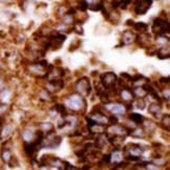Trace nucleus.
Here are the masks:
<instances>
[{
  "instance_id": "obj_1",
  "label": "nucleus",
  "mask_w": 170,
  "mask_h": 170,
  "mask_svg": "<svg viewBox=\"0 0 170 170\" xmlns=\"http://www.w3.org/2000/svg\"><path fill=\"white\" fill-rule=\"evenodd\" d=\"M100 80H101V84L107 89L114 87V85H116L117 82H118L117 76L114 73H111V71L102 74L100 76Z\"/></svg>"
},
{
  "instance_id": "obj_2",
  "label": "nucleus",
  "mask_w": 170,
  "mask_h": 170,
  "mask_svg": "<svg viewBox=\"0 0 170 170\" xmlns=\"http://www.w3.org/2000/svg\"><path fill=\"white\" fill-rule=\"evenodd\" d=\"M152 30H153V32L157 35H165V33H169L170 31L169 23L164 19L157 18L153 22Z\"/></svg>"
},
{
  "instance_id": "obj_3",
  "label": "nucleus",
  "mask_w": 170,
  "mask_h": 170,
  "mask_svg": "<svg viewBox=\"0 0 170 170\" xmlns=\"http://www.w3.org/2000/svg\"><path fill=\"white\" fill-rule=\"evenodd\" d=\"M76 88L77 91L80 93L82 96H87V95L90 94V83H89L87 78H82L79 81L77 82L76 84Z\"/></svg>"
},
{
  "instance_id": "obj_4",
  "label": "nucleus",
  "mask_w": 170,
  "mask_h": 170,
  "mask_svg": "<svg viewBox=\"0 0 170 170\" xmlns=\"http://www.w3.org/2000/svg\"><path fill=\"white\" fill-rule=\"evenodd\" d=\"M134 11L139 15H144L152 4V0H137L134 3Z\"/></svg>"
},
{
  "instance_id": "obj_5",
  "label": "nucleus",
  "mask_w": 170,
  "mask_h": 170,
  "mask_svg": "<svg viewBox=\"0 0 170 170\" xmlns=\"http://www.w3.org/2000/svg\"><path fill=\"white\" fill-rule=\"evenodd\" d=\"M105 107L107 110H109L112 114H124L127 110V108L125 107V105L120 104V103L117 102H112V103H108L105 104Z\"/></svg>"
},
{
  "instance_id": "obj_6",
  "label": "nucleus",
  "mask_w": 170,
  "mask_h": 170,
  "mask_svg": "<svg viewBox=\"0 0 170 170\" xmlns=\"http://www.w3.org/2000/svg\"><path fill=\"white\" fill-rule=\"evenodd\" d=\"M82 103H83L82 98L80 96H78V95H73V96H70L67 100H66V104H67V106L70 108L74 109V110H79V109H81Z\"/></svg>"
},
{
  "instance_id": "obj_7",
  "label": "nucleus",
  "mask_w": 170,
  "mask_h": 170,
  "mask_svg": "<svg viewBox=\"0 0 170 170\" xmlns=\"http://www.w3.org/2000/svg\"><path fill=\"white\" fill-rule=\"evenodd\" d=\"M63 86H64V82H63L61 79H53V80H50V82H48L47 89L51 91H55V90L57 91L62 89Z\"/></svg>"
},
{
  "instance_id": "obj_8",
  "label": "nucleus",
  "mask_w": 170,
  "mask_h": 170,
  "mask_svg": "<svg viewBox=\"0 0 170 170\" xmlns=\"http://www.w3.org/2000/svg\"><path fill=\"white\" fill-rule=\"evenodd\" d=\"M125 150L128 152V155L141 157V154L143 153V150H142V148H141V146L137 145V144H130V145H128L126 147Z\"/></svg>"
},
{
  "instance_id": "obj_9",
  "label": "nucleus",
  "mask_w": 170,
  "mask_h": 170,
  "mask_svg": "<svg viewBox=\"0 0 170 170\" xmlns=\"http://www.w3.org/2000/svg\"><path fill=\"white\" fill-rule=\"evenodd\" d=\"M126 129L125 127H122V126H119L118 124H114L112 125L110 128L108 129V132L111 134L112 135H123V134H126Z\"/></svg>"
},
{
  "instance_id": "obj_10",
  "label": "nucleus",
  "mask_w": 170,
  "mask_h": 170,
  "mask_svg": "<svg viewBox=\"0 0 170 170\" xmlns=\"http://www.w3.org/2000/svg\"><path fill=\"white\" fill-rule=\"evenodd\" d=\"M131 91L134 97L137 98V99H143V98H145L147 96V91L145 90V88L143 86H135Z\"/></svg>"
},
{
  "instance_id": "obj_11",
  "label": "nucleus",
  "mask_w": 170,
  "mask_h": 170,
  "mask_svg": "<svg viewBox=\"0 0 170 170\" xmlns=\"http://www.w3.org/2000/svg\"><path fill=\"white\" fill-rule=\"evenodd\" d=\"M134 40H135V36H134V34L132 33L131 31L124 32V34H123V36H122L123 44H129V43L134 42Z\"/></svg>"
},
{
  "instance_id": "obj_12",
  "label": "nucleus",
  "mask_w": 170,
  "mask_h": 170,
  "mask_svg": "<svg viewBox=\"0 0 170 170\" xmlns=\"http://www.w3.org/2000/svg\"><path fill=\"white\" fill-rule=\"evenodd\" d=\"M109 141L116 148H120L124 143V141H125V137H123V135H112V138H109Z\"/></svg>"
},
{
  "instance_id": "obj_13",
  "label": "nucleus",
  "mask_w": 170,
  "mask_h": 170,
  "mask_svg": "<svg viewBox=\"0 0 170 170\" xmlns=\"http://www.w3.org/2000/svg\"><path fill=\"white\" fill-rule=\"evenodd\" d=\"M120 95H121V98H122L124 101H131L134 98V95H132L131 89H129L128 87H123Z\"/></svg>"
},
{
  "instance_id": "obj_14",
  "label": "nucleus",
  "mask_w": 170,
  "mask_h": 170,
  "mask_svg": "<svg viewBox=\"0 0 170 170\" xmlns=\"http://www.w3.org/2000/svg\"><path fill=\"white\" fill-rule=\"evenodd\" d=\"M36 149H37V146L35 145L34 143H28V142H25L24 143V151L28 157H32L34 153L36 152Z\"/></svg>"
},
{
  "instance_id": "obj_15",
  "label": "nucleus",
  "mask_w": 170,
  "mask_h": 170,
  "mask_svg": "<svg viewBox=\"0 0 170 170\" xmlns=\"http://www.w3.org/2000/svg\"><path fill=\"white\" fill-rule=\"evenodd\" d=\"M110 160H111V162L112 163H120V162H122V160H123V153L121 152L119 149H116L114 152H112V154L110 155Z\"/></svg>"
},
{
  "instance_id": "obj_16",
  "label": "nucleus",
  "mask_w": 170,
  "mask_h": 170,
  "mask_svg": "<svg viewBox=\"0 0 170 170\" xmlns=\"http://www.w3.org/2000/svg\"><path fill=\"white\" fill-rule=\"evenodd\" d=\"M135 39H137L138 43L140 45H142V46H145L149 42V36H147L145 33H141L139 36L135 37Z\"/></svg>"
},
{
  "instance_id": "obj_17",
  "label": "nucleus",
  "mask_w": 170,
  "mask_h": 170,
  "mask_svg": "<svg viewBox=\"0 0 170 170\" xmlns=\"http://www.w3.org/2000/svg\"><path fill=\"white\" fill-rule=\"evenodd\" d=\"M158 56L160 59H168L169 58V47L165 45L162 47H160V50L158 51Z\"/></svg>"
},
{
  "instance_id": "obj_18",
  "label": "nucleus",
  "mask_w": 170,
  "mask_h": 170,
  "mask_svg": "<svg viewBox=\"0 0 170 170\" xmlns=\"http://www.w3.org/2000/svg\"><path fill=\"white\" fill-rule=\"evenodd\" d=\"M13 158L12 155V152H11L10 149L7 148H4L3 150L1 152V158L4 163H10L11 162V158Z\"/></svg>"
},
{
  "instance_id": "obj_19",
  "label": "nucleus",
  "mask_w": 170,
  "mask_h": 170,
  "mask_svg": "<svg viewBox=\"0 0 170 170\" xmlns=\"http://www.w3.org/2000/svg\"><path fill=\"white\" fill-rule=\"evenodd\" d=\"M134 27L135 31L140 32V33H146L147 30H148V25L146 23H143V22H137V23H134Z\"/></svg>"
},
{
  "instance_id": "obj_20",
  "label": "nucleus",
  "mask_w": 170,
  "mask_h": 170,
  "mask_svg": "<svg viewBox=\"0 0 170 170\" xmlns=\"http://www.w3.org/2000/svg\"><path fill=\"white\" fill-rule=\"evenodd\" d=\"M148 111L150 112V114H154V116H157L158 112L161 111V106H160V104H157V103H152V104L149 105Z\"/></svg>"
},
{
  "instance_id": "obj_21",
  "label": "nucleus",
  "mask_w": 170,
  "mask_h": 170,
  "mask_svg": "<svg viewBox=\"0 0 170 170\" xmlns=\"http://www.w3.org/2000/svg\"><path fill=\"white\" fill-rule=\"evenodd\" d=\"M11 134H12V127H11L10 125H7L2 128L1 131H0V138H1V139H4V138H7Z\"/></svg>"
},
{
  "instance_id": "obj_22",
  "label": "nucleus",
  "mask_w": 170,
  "mask_h": 170,
  "mask_svg": "<svg viewBox=\"0 0 170 170\" xmlns=\"http://www.w3.org/2000/svg\"><path fill=\"white\" fill-rule=\"evenodd\" d=\"M131 135L134 137H138V138H143L145 135V129L144 128H135L134 130H131L129 132Z\"/></svg>"
},
{
  "instance_id": "obj_23",
  "label": "nucleus",
  "mask_w": 170,
  "mask_h": 170,
  "mask_svg": "<svg viewBox=\"0 0 170 170\" xmlns=\"http://www.w3.org/2000/svg\"><path fill=\"white\" fill-rule=\"evenodd\" d=\"M22 137H23V140L25 142H31L32 140H35V134L33 132H31L30 130H25L22 134Z\"/></svg>"
},
{
  "instance_id": "obj_24",
  "label": "nucleus",
  "mask_w": 170,
  "mask_h": 170,
  "mask_svg": "<svg viewBox=\"0 0 170 170\" xmlns=\"http://www.w3.org/2000/svg\"><path fill=\"white\" fill-rule=\"evenodd\" d=\"M129 118H130V120L132 122H134L135 124L143 123V120H144V118L139 114H131L130 116H129Z\"/></svg>"
},
{
  "instance_id": "obj_25",
  "label": "nucleus",
  "mask_w": 170,
  "mask_h": 170,
  "mask_svg": "<svg viewBox=\"0 0 170 170\" xmlns=\"http://www.w3.org/2000/svg\"><path fill=\"white\" fill-rule=\"evenodd\" d=\"M40 128L42 132H51L53 131V125L51 123H41L40 124Z\"/></svg>"
},
{
  "instance_id": "obj_26",
  "label": "nucleus",
  "mask_w": 170,
  "mask_h": 170,
  "mask_svg": "<svg viewBox=\"0 0 170 170\" xmlns=\"http://www.w3.org/2000/svg\"><path fill=\"white\" fill-rule=\"evenodd\" d=\"M162 125H163L164 128H166V130H169V126H170V117H169V114H166V116L163 117Z\"/></svg>"
},
{
  "instance_id": "obj_27",
  "label": "nucleus",
  "mask_w": 170,
  "mask_h": 170,
  "mask_svg": "<svg viewBox=\"0 0 170 170\" xmlns=\"http://www.w3.org/2000/svg\"><path fill=\"white\" fill-rule=\"evenodd\" d=\"M63 21H64V23H66V24L74 23V17H73V15L66 13V15L64 16V18H63Z\"/></svg>"
},
{
  "instance_id": "obj_28",
  "label": "nucleus",
  "mask_w": 170,
  "mask_h": 170,
  "mask_svg": "<svg viewBox=\"0 0 170 170\" xmlns=\"http://www.w3.org/2000/svg\"><path fill=\"white\" fill-rule=\"evenodd\" d=\"M55 109H56L57 111L60 112V114H61L62 117H65L66 116V110H65V107H64V105H56V107H55Z\"/></svg>"
},
{
  "instance_id": "obj_29",
  "label": "nucleus",
  "mask_w": 170,
  "mask_h": 170,
  "mask_svg": "<svg viewBox=\"0 0 170 170\" xmlns=\"http://www.w3.org/2000/svg\"><path fill=\"white\" fill-rule=\"evenodd\" d=\"M79 8H80L81 11L87 10V8H88V3H87V1H85V0H82V1H80V3H79Z\"/></svg>"
},
{
  "instance_id": "obj_30",
  "label": "nucleus",
  "mask_w": 170,
  "mask_h": 170,
  "mask_svg": "<svg viewBox=\"0 0 170 170\" xmlns=\"http://www.w3.org/2000/svg\"><path fill=\"white\" fill-rule=\"evenodd\" d=\"M130 3H131V0H120V5H119V7H123V8H126Z\"/></svg>"
},
{
  "instance_id": "obj_31",
  "label": "nucleus",
  "mask_w": 170,
  "mask_h": 170,
  "mask_svg": "<svg viewBox=\"0 0 170 170\" xmlns=\"http://www.w3.org/2000/svg\"><path fill=\"white\" fill-rule=\"evenodd\" d=\"M102 162L104 163V164H109V163H111V160H110V154L103 155V157H102Z\"/></svg>"
},
{
  "instance_id": "obj_32",
  "label": "nucleus",
  "mask_w": 170,
  "mask_h": 170,
  "mask_svg": "<svg viewBox=\"0 0 170 170\" xmlns=\"http://www.w3.org/2000/svg\"><path fill=\"white\" fill-rule=\"evenodd\" d=\"M108 123H110L111 125L118 124V119H117L116 117H114V116H111V117H109V118H108Z\"/></svg>"
},
{
  "instance_id": "obj_33",
  "label": "nucleus",
  "mask_w": 170,
  "mask_h": 170,
  "mask_svg": "<svg viewBox=\"0 0 170 170\" xmlns=\"http://www.w3.org/2000/svg\"><path fill=\"white\" fill-rule=\"evenodd\" d=\"M160 83L162 85L168 84V83H169V78H162V79L160 80Z\"/></svg>"
},
{
  "instance_id": "obj_34",
  "label": "nucleus",
  "mask_w": 170,
  "mask_h": 170,
  "mask_svg": "<svg viewBox=\"0 0 170 170\" xmlns=\"http://www.w3.org/2000/svg\"><path fill=\"white\" fill-rule=\"evenodd\" d=\"M163 96L166 100H169V88H166L165 90L163 91Z\"/></svg>"
},
{
  "instance_id": "obj_35",
  "label": "nucleus",
  "mask_w": 170,
  "mask_h": 170,
  "mask_svg": "<svg viewBox=\"0 0 170 170\" xmlns=\"http://www.w3.org/2000/svg\"><path fill=\"white\" fill-rule=\"evenodd\" d=\"M7 110V105H4V104H1L0 105V114H2L3 112Z\"/></svg>"
}]
</instances>
